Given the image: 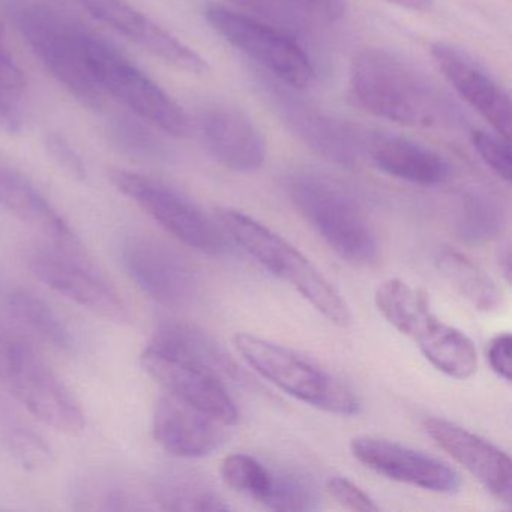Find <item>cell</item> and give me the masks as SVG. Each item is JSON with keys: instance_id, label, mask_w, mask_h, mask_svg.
Returning <instances> with one entry per match:
<instances>
[{"instance_id": "obj_25", "label": "cell", "mask_w": 512, "mask_h": 512, "mask_svg": "<svg viewBox=\"0 0 512 512\" xmlns=\"http://www.w3.org/2000/svg\"><path fill=\"white\" fill-rule=\"evenodd\" d=\"M155 343L203 365L221 379H241V371L232 358L206 332L187 323L166 322L155 332Z\"/></svg>"}, {"instance_id": "obj_32", "label": "cell", "mask_w": 512, "mask_h": 512, "mask_svg": "<svg viewBox=\"0 0 512 512\" xmlns=\"http://www.w3.org/2000/svg\"><path fill=\"white\" fill-rule=\"evenodd\" d=\"M8 446L17 463L29 472H40L53 463V451L49 443L29 428L11 431Z\"/></svg>"}, {"instance_id": "obj_18", "label": "cell", "mask_w": 512, "mask_h": 512, "mask_svg": "<svg viewBox=\"0 0 512 512\" xmlns=\"http://www.w3.org/2000/svg\"><path fill=\"white\" fill-rule=\"evenodd\" d=\"M212 157L232 172L262 169L268 155L265 137L250 116L232 106H212L200 119Z\"/></svg>"}, {"instance_id": "obj_9", "label": "cell", "mask_w": 512, "mask_h": 512, "mask_svg": "<svg viewBox=\"0 0 512 512\" xmlns=\"http://www.w3.org/2000/svg\"><path fill=\"white\" fill-rule=\"evenodd\" d=\"M26 263L38 280L85 310L112 322L128 319L121 295L103 275L74 257V250L59 245L34 247L28 251Z\"/></svg>"}, {"instance_id": "obj_40", "label": "cell", "mask_w": 512, "mask_h": 512, "mask_svg": "<svg viewBox=\"0 0 512 512\" xmlns=\"http://www.w3.org/2000/svg\"><path fill=\"white\" fill-rule=\"evenodd\" d=\"M497 263H499L500 271H502L503 277L505 280L511 281L512 274V254L511 247L509 244L503 245L499 250V254H497Z\"/></svg>"}, {"instance_id": "obj_16", "label": "cell", "mask_w": 512, "mask_h": 512, "mask_svg": "<svg viewBox=\"0 0 512 512\" xmlns=\"http://www.w3.org/2000/svg\"><path fill=\"white\" fill-rule=\"evenodd\" d=\"M424 428L443 451L484 485L485 490L500 502L511 505L512 464L505 451L448 419L430 416L425 418Z\"/></svg>"}, {"instance_id": "obj_36", "label": "cell", "mask_w": 512, "mask_h": 512, "mask_svg": "<svg viewBox=\"0 0 512 512\" xmlns=\"http://www.w3.org/2000/svg\"><path fill=\"white\" fill-rule=\"evenodd\" d=\"M326 490L341 506L350 511L376 512L380 509L379 505L371 499L370 494L365 493L355 482L343 476H334L329 479L326 482Z\"/></svg>"}, {"instance_id": "obj_3", "label": "cell", "mask_w": 512, "mask_h": 512, "mask_svg": "<svg viewBox=\"0 0 512 512\" xmlns=\"http://www.w3.org/2000/svg\"><path fill=\"white\" fill-rule=\"evenodd\" d=\"M233 344L257 374L290 397L334 415L359 413L361 401L353 389L313 359L248 332L236 334Z\"/></svg>"}, {"instance_id": "obj_21", "label": "cell", "mask_w": 512, "mask_h": 512, "mask_svg": "<svg viewBox=\"0 0 512 512\" xmlns=\"http://www.w3.org/2000/svg\"><path fill=\"white\" fill-rule=\"evenodd\" d=\"M0 208L37 227L59 247L80 250L79 238L52 203L22 173L5 164H0Z\"/></svg>"}, {"instance_id": "obj_5", "label": "cell", "mask_w": 512, "mask_h": 512, "mask_svg": "<svg viewBox=\"0 0 512 512\" xmlns=\"http://www.w3.org/2000/svg\"><path fill=\"white\" fill-rule=\"evenodd\" d=\"M290 197L299 214L341 259L353 266L376 262V233L346 191L322 176L301 175L292 182Z\"/></svg>"}, {"instance_id": "obj_27", "label": "cell", "mask_w": 512, "mask_h": 512, "mask_svg": "<svg viewBox=\"0 0 512 512\" xmlns=\"http://www.w3.org/2000/svg\"><path fill=\"white\" fill-rule=\"evenodd\" d=\"M155 508L166 511H227L229 506L205 482L187 473H169L152 484Z\"/></svg>"}, {"instance_id": "obj_30", "label": "cell", "mask_w": 512, "mask_h": 512, "mask_svg": "<svg viewBox=\"0 0 512 512\" xmlns=\"http://www.w3.org/2000/svg\"><path fill=\"white\" fill-rule=\"evenodd\" d=\"M316 488L304 476L286 470H272L268 493L260 503L274 511H310L317 508Z\"/></svg>"}, {"instance_id": "obj_34", "label": "cell", "mask_w": 512, "mask_h": 512, "mask_svg": "<svg viewBox=\"0 0 512 512\" xmlns=\"http://www.w3.org/2000/svg\"><path fill=\"white\" fill-rule=\"evenodd\" d=\"M472 145L485 166L505 182L511 181V148L509 140L497 133L484 130L472 131Z\"/></svg>"}, {"instance_id": "obj_38", "label": "cell", "mask_w": 512, "mask_h": 512, "mask_svg": "<svg viewBox=\"0 0 512 512\" xmlns=\"http://www.w3.org/2000/svg\"><path fill=\"white\" fill-rule=\"evenodd\" d=\"M511 344V334L503 332L496 335L487 347V359L491 370L506 382H511L512 377Z\"/></svg>"}, {"instance_id": "obj_22", "label": "cell", "mask_w": 512, "mask_h": 512, "mask_svg": "<svg viewBox=\"0 0 512 512\" xmlns=\"http://www.w3.org/2000/svg\"><path fill=\"white\" fill-rule=\"evenodd\" d=\"M73 506L80 511H140L154 508L151 487L133 476L94 472L77 479L71 488Z\"/></svg>"}, {"instance_id": "obj_29", "label": "cell", "mask_w": 512, "mask_h": 512, "mask_svg": "<svg viewBox=\"0 0 512 512\" xmlns=\"http://www.w3.org/2000/svg\"><path fill=\"white\" fill-rule=\"evenodd\" d=\"M505 226L502 206L485 193H469L461 200L457 215L458 238L467 244L496 239Z\"/></svg>"}, {"instance_id": "obj_2", "label": "cell", "mask_w": 512, "mask_h": 512, "mask_svg": "<svg viewBox=\"0 0 512 512\" xmlns=\"http://www.w3.org/2000/svg\"><path fill=\"white\" fill-rule=\"evenodd\" d=\"M217 218L229 238L272 275L292 286L317 313L340 328L352 325V313L341 293L295 245L236 209H218Z\"/></svg>"}, {"instance_id": "obj_37", "label": "cell", "mask_w": 512, "mask_h": 512, "mask_svg": "<svg viewBox=\"0 0 512 512\" xmlns=\"http://www.w3.org/2000/svg\"><path fill=\"white\" fill-rule=\"evenodd\" d=\"M287 7L295 8L323 22H338L346 14V0H281Z\"/></svg>"}, {"instance_id": "obj_39", "label": "cell", "mask_w": 512, "mask_h": 512, "mask_svg": "<svg viewBox=\"0 0 512 512\" xmlns=\"http://www.w3.org/2000/svg\"><path fill=\"white\" fill-rule=\"evenodd\" d=\"M19 343L20 340L0 331V380H7L10 376Z\"/></svg>"}, {"instance_id": "obj_13", "label": "cell", "mask_w": 512, "mask_h": 512, "mask_svg": "<svg viewBox=\"0 0 512 512\" xmlns=\"http://www.w3.org/2000/svg\"><path fill=\"white\" fill-rule=\"evenodd\" d=\"M353 457L377 475L433 493L451 494L460 473L440 458L382 437L358 436L350 442Z\"/></svg>"}, {"instance_id": "obj_23", "label": "cell", "mask_w": 512, "mask_h": 512, "mask_svg": "<svg viewBox=\"0 0 512 512\" xmlns=\"http://www.w3.org/2000/svg\"><path fill=\"white\" fill-rule=\"evenodd\" d=\"M434 265L449 286L476 310L490 313L502 304V292L496 281L461 251L442 245L434 253Z\"/></svg>"}, {"instance_id": "obj_31", "label": "cell", "mask_w": 512, "mask_h": 512, "mask_svg": "<svg viewBox=\"0 0 512 512\" xmlns=\"http://www.w3.org/2000/svg\"><path fill=\"white\" fill-rule=\"evenodd\" d=\"M221 478L232 490L247 494L257 502L268 493L272 469L248 454H230L220 467Z\"/></svg>"}, {"instance_id": "obj_8", "label": "cell", "mask_w": 512, "mask_h": 512, "mask_svg": "<svg viewBox=\"0 0 512 512\" xmlns=\"http://www.w3.org/2000/svg\"><path fill=\"white\" fill-rule=\"evenodd\" d=\"M205 19L230 46L253 59L289 88L304 89L316 71L298 41L274 25L221 5H208Z\"/></svg>"}, {"instance_id": "obj_7", "label": "cell", "mask_w": 512, "mask_h": 512, "mask_svg": "<svg viewBox=\"0 0 512 512\" xmlns=\"http://www.w3.org/2000/svg\"><path fill=\"white\" fill-rule=\"evenodd\" d=\"M109 179L116 190L133 200L182 244L209 256H221L229 250V238L223 227L175 188L130 170L113 169Z\"/></svg>"}, {"instance_id": "obj_4", "label": "cell", "mask_w": 512, "mask_h": 512, "mask_svg": "<svg viewBox=\"0 0 512 512\" xmlns=\"http://www.w3.org/2000/svg\"><path fill=\"white\" fill-rule=\"evenodd\" d=\"M10 5L11 19L46 70L83 107L100 110L104 92L89 70L79 26L43 5L28 2Z\"/></svg>"}, {"instance_id": "obj_33", "label": "cell", "mask_w": 512, "mask_h": 512, "mask_svg": "<svg viewBox=\"0 0 512 512\" xmlns=\"http://www.w3.org/2000/svg\"><path fill=\"white\" fill-rule=\"evenodd\" d=\"M112 136L122 151L134 157L155 158L163 154L160 142L139 122L121 118L112 127Z\"/></svg>"}, {"instance_id": "obj_20", "label": "cell", "mask_w": 512, "mask_h": 512, "mask_svg": "<svg viewBox=\"0 0 512 512\" xmlns=\"http://www.w3.org/2000/svg\"><path fill=\"white\" fill-rule=\"evenodd\" d=\"M377 170L410 184L433 187L451 175L448 161L427 146L400 136H373L364 142Z\"/></svg>"}, {"instance_id": "obj_35", "label": "cell", "mask_w": 512, "mask_h": 512, "mask_svg": "<svg viewBox=\"0 0 512 512\" xmlns=\"http://www.w3.org/2000/svg\"><path fill=\"white\" fill-rule=\"evenodd\" d=\"M46 149L59 169L77 181H85L88 176L85 161L64 136L56 133L47 134Z\"/></svg>"}, {"instance_id": "obj_19", "label": "cell", "mask_w": 512, "mask_h": 512, "mask_svg": "<svg viewBox=\"0 0 512 512\" xmlns=\"http://www.w3.org/2000/svg\"><path fill=\"white\" fill-rule=\"evenodd\" d=\"M272 98L287 127L314 151L343 166H350L358 160L364 142L355 136V131L328 118L319 110L311 109L289 91L275 88Z\"/></svg>"}, {"instance_id": "obj_24", "label": "cell", "mask_w": 512, "mask_h": 512, "mask_svg": "<svg viewBox=\"0 0 512 512\" xmlns=\"http://www.w3.org/2000/svg\"><path fill=\"white\" fill-rule=\"evenodd\" d=\"M415 343L436 370L452 379H469L478 370V353L473 341L442 320H434Z\"/></svg>"}, {"instance_id": "obj_28", "label": "cell", "mask_w": 512, "mask_h": 512, "mask_svg": "<svg viewBox=\"0 0 512 512\" xmlns=\"http://www.w3.org/2000/svg\"><path fill=\"white\" fill-rule=\"evenodd\" d=\"M13 316L41 340L61 352L73 349V335L61 317L44 299L28 290H16L8 298Z\"/></svg>"}, {"instance_id": "obj_17", "label": "cell", "mask_w": 512, "mask_h": 512, "mask_svg": "<svg viewBox=\"0 0 512 512\" xmlns=\"http://www.w3.org/2000/svg\"><path fill=\"white\" fill-rule=\"evenodd\" d=\"M224 427L223 422L170 394L157 401L152 415L155 442L175 457L202 458L217 451L226 440Z\"/></svg>"}, {"instance_id": "obj_1", "label": "cell", "mask_w": 512, "mask_h": 512, "mask_svg": "<svg viewBox=\"0 0 512 512\" xmlns=\"http://www.w3.org/2000/svg\"><path fill=\"white\" fill-rule=\"evenodd\" d=\"M349 95L359 109L404 127L437 128L455 119L436 86L386 50L365 49L353 58Z\"/></svg>"}, {"instance_id": "obj_11", "label": "cell", "mask_w": 512, "mask_h": 512, "mask_svg": "<svg viewBox=\"0 0 512 512\" xmlns=\"http://www.w3.org/2000/svg\"><path fill=\"white\" fill-rule=\"evenodd\" d=\"M142 367L170 395L208 413L226 425H235L239 410L226 383L208 368L151 341L143 349Z\"/></svg>"}, {"instance_id": "obj_14", "label": "cell", "mask_w": 512, "mask_h": 512, "mask_svg": "<svg viewBox=\"0 0 512 512\" xmlns=\"http://www.w3.org/2000/svg\"><path fill=\"white\" fill-rule=\"evenodd\" d=\"M431 58L446 82L490 124L494 133L503 139H511V100L502 85L457 47L445 43L433 44Z\"/></svg>"}, {"instance_id": "obj_12", "label": "cell", "mask_w": 512, "mask_h": 512, "mask_svg": "<svg viewBox=\"0 0 512 512\" xmlns=\"http://www.w3.org/2000/svg\"><path fill=\"white\" fill-rule=\"evenodd\" d=\"M122 263L136 286L164 307H187L196 299L199 280L193 266L155 239H130L122 248Z\"/></svg>"}, {"instance_id": "obj_6", "label": "cell", "mask_w": 512, "mask_h": 512, "mask_svg": "<svg viewBox=\"0 0 512 512\" xmlns=\"http://www.w3.org/2000/svg\"><path fill=\"white\" fill-rule=\"evenodd\" d=\"M80 41L89 70L104 94L124 103L152 127L173 137L187 136L190 125L184 110L151 77L92 32L80 28Z\"/></svg>"}, {"instance_id": "obj_15", "label": "cell", "mask_w": 512, "mask_h": 512, "mask_svg": "<svg viewBox=\"0 0 512 512\" xmlns=\"http://www.w3.org/2000/svg\"><path fill=\"white\" fill-rule=\"evenodd\" d=\"M79 4L98 22L115 29L166 64L196 76L208 73V62L199 53L125 0H79Z\"/></svg>"}, {"instance_id": "obj_10", "label": "cell", "mask_w": 512, "mask_h": 512, "mask_svg": "<svg viewBox=\"0 0 512 512\" xmlns=\"http://www.w3.org/2000/svg\"><path fill=\"white\" fill-rule=\"evenodd\" d=\"M7 382L20 403L47 427L65 434H79L85 430V412L76 395L23 341L17 346Z\"/></svg>"}, {"instance_id": "obj_26", "label": "cell", "mask_w": 512, "mask_h": 512, "mask_svg": "<svg viewBox=\"0 0 512 512\" xmlns=\"http://www.w3.org/2000/svg\"><path fill=\"white\" fill-rule=\"evenodd\" d=\"M374 301L383 319L412 340L434 317L428 293L400 278H389L379 284Z\"/></svg>"}, {"instance_id": "obj_41", "label": "cell", "mask_w": 512, "mask_h": 512, "mask_svg": "<svg viewBox=\"0 0 512 512\" xmlns=\"http://www.w3.org/2000/svg\"><path fill=\"white\" fill-rule=\"evenodd\" d=\"M385 2L410 11H428L433 5V0H385Z\"/></svg>"}]
</instances>
